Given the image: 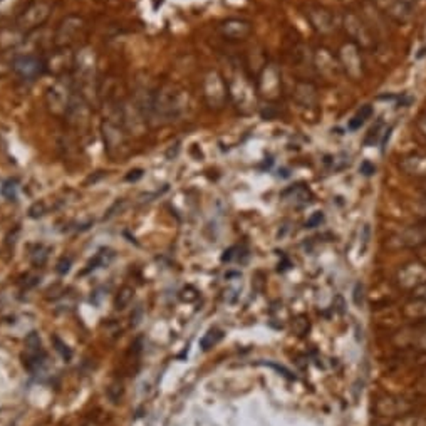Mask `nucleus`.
Segmentation results:
<instances>
[{
	"label": "nucleus",
	"instance_id": "e433bc0d",
	"mask_svg": "<svg viewBox=\"0 0 426 426\" xmlns=\"http://www.w3.org/2000/svg\"><path fill=\"white\" fill-rule=\"evenodd\" d=\"M142 176H143L142 169H135V172H130V175L126 176V180L128 181H135V180H138V178H142Z\"/></svg>",
	"mask_w": 426,
	"mask_h": 426
},
{
	"label": "nucleus",
	"instance_id": "9d476101",
	"mask_svg": "<svg viewBox=\"0 0 426 426\" xmlns=\"http://www.w3.org/2000/svg\"><path fill=\"white\" fill-rule=\"evenodd\" d=\"M396 280H398L401 289L413 292L420 285L426 284V264L420 262V260L404 264L396 274Z\"/></svg>",
	"mask_w": 426,
	"mask_h": 426
},
{
	"label": "nucleus",
	"instance_id": "6ab92c4d",
	"mask_svg": "<svg viewBox=\"0 0 426 426\" xmlns=\"http://www.w3.org/2000/svg\"><path fill=\"white\" fill-rule=\"evenodd\" d=\"M292 96L302 107H316L319 102V93L311 81H297L294 86Z\"/></svg>",
	"mask_w": 426,
	"mask_h": 426
},
{
	"label": "nucleus",
	"instance_id": "58836bf2",
	"mask_svg": "<svg viewBox=\"0 0 426 426\" xmlns=\"http://www.w3.org/2000/svg\"><path fill=\"white\" fill-rule=\"evenodd\" d=\"M420 229H421V235H423V242L426 243V223H425V225H421Z\"/></svg>",
	"mask_w": 426,
	"mask_h": 426
},
{
	"label": "nucleus",
	"instance_id": "c9c22d12",
	"mask_svg": "<svg viewBox=\"0 0 426 426\" xmlns=\"http://www.w3.org/2000/svg\"><path fill=\"white\" fill-rule=\"evenodd\" d=\"M413 297H415V299H420V301H426V284L420 285V287L415 289V291H413Z\"/></svg>",
	"mask_w": 426,
	"mask_h": 426
},
{
	"label": "nucleus",
	"instance_id": "0eeeda50",
	"mask_svg": "<svg viewBox=\"0 0 426 426\" xmlns=\"http://www.w3.org/2000/svg\"><path fill=\"white\" fill-rule=\"evenodd\" d=\"M259 96L266 98L267 101H275L282 94V76H280V69L274 63H266L262 71L259 73L257 81Z\"/></svg>",
	"mask_w": 426,
	"mask_h": 426
},
{
	"label": "nucleus",
	"instance_id": "9b49d317",
	"mask_svg": "<svg viewBox=\"0 0 426 426\" xmlns=\"http://www.w3.org/2000/svg\"><path fill=\"white\" fill-rule=\"evenodd\" d=\"M305 17L311 24L314 31L321 36H329L336 31V20L333 12L321 6H309L305 9Z\"/></svg>",
	"mask_w": 426,
	"mask_h": 426
},
{
	"label": "nucleus",
	"instance_id": "f3484780",
	"mask_svg": "<svg viewBox=\"0 0 426 426\" xmlns=\"http://www.w3.org/2000/svg\"><path fill=\"white\" fill-rule=\"evenodd\" d=\"M77 71V79H79V84L82 91H88L93 86L94 79H96V61H94V54H91L89 51H84L77 57L76 66Z\"/></svg>",
	"mask_w": 426,
	"mask_h": 426
},
{
	"label": "nucleus",
	"instance_id": "b1692460",
	"mask_svg": "<svg viewBox=\"0 0 426 426\" xmlns=\"http://www.w3.org/2000/svg\"><path fill=\"white\" fill-rule=\"evenodd\" d=\"M222 339V333L220 330H217V329H212V330H208V333L205 334L204 337L200 339V347L204 351H208L210 347H213L215 344H217L218 341H220Z\"/></svg>",
	"mask_w": 426,
	"mask_h": 426
},
{
	"label": "nucleus",
	"instance_id": "473e14b6",
	"mask_svg": "<svg viewBox=\"0 0 426 426\" xmlns=\"http://www.w3.org/2000/svg\"><path fill=\"white\" fill-rule=\"evenodd\" d=\"M71 264H73V260L71 259H61V262L57 264V272H59L61 275H64V274H68L69 272V268H71Z\"/></svg>",
	"mask_w": 426,
	"mask_h": 426
},
{
	"label": "nucleus",
	"instance_id": "2eb2a0df",
	"mask_svg": "<svg viewBox=\"0 0 426 426\" xmlns=\"http://www.w3.org/2000/svg\"><path fill=\"white\" fill-rule=\"evenodd\" d=\"M312 64L314 68L319 71V74H322L324 77H329V79H333V77H336L337 74L341 73V66H339L337 57L326 47H317L316 51H314Z\"/></svg>",
	"mask_w": 426,
	"mask_h": 426
},
{
	"label": "nucleus",
	"instance_id": "ddd939ff",
	"mask_svg": "<svg viewBox=\"0 0 426 426\" xmlns=\"http://www.w3.org/2000/svg\"><path fill=\"white\" fill-rule=\"evenodd\" d=\"M371 2L381 14L395 22L406 24L413 19V7L406 6L401 0H371Z\"/></svg>",
	"mask_w": 426,
	"mask_h": 426
},
{
	"label": "nucleus",
	"instance_id": "423d86ee",
	"mask_svg": "<svg viewBox=\"0 0 426 426\" xmlns=\"http://www.w3.org/2000/svg\"><path fill=\"white\" fill-rule=\"evenodd\" d=\"M51 3L43 2V0L31 3V6L26 7V9L17 15V19H15V29H17L19 32H22V34L36 31V29H39L45 20L51 17Z\"/></svg>",
	"mask_w": 426,
	"mask_h": 426
},
{
	"label": "nucleus",
	"instance_id": "c85d7f7f",
	"mask_svg": "<svg viewBox=\"0 0 426 426\" xmlns=\"http://www.w3.org/2000/svg\"><path fill=\"white\" fill-rule=\"evenodd\" d=\"M322 222H324V215L321 212H316L309 217V220L305 222V227H307V229H316V227H319Z\"/></svg>",
	"mask_w": 426,
	"mask_h": 426
},
{
	"label": "nucleus",
	"instance_id": "39448f33",
	"mask_svg": "<svg viewBox=\"0 0 426 426\" xmlns=\"http://www.w3.org/2000/svg\"><path fill=\"white\" fill-rule=\"evenodd\" d=\"M204 99L212 109H222L229 99V86L218 71H208L204 77Z\"/></svg>",
	"mask_w": 426,
	"mask_h": 426
},
{
	"label": "nucleus",
	"instance_id": "4be33fe9",
	"mask_svg": "<svg viewBox=\"0 0 426 426\" xmlns=\"http://www.w3.org/2000/svg\"><path fill=\"white\" fill-rule=\"evenodd\" d=\"M371 114H373V107H371L370 105L363 106L361 109H359L358 113L353 116V119H349V123H347V128H349L351 131H358L359 128H361L364 123H366L367 119L371 118Z\"/></svg>",
	"mask_w": 426,
	"mask_h": 426
},
{
	"label": "nucleus",
	"instance_id": "6e6552de",
	"mask_svg": "<svg viewBox=\"0 0 426 426\" xmlns=\"http://www.w3.org/2000/svg\"><path fill=\"white\" fill-rule=\"evenodd\" d=\"M101 131L107 155H109L111 158H121L126 153L128 146L126 131L125 128L121 126V123L114 121V119H105Z\"/></svg>",
	"mask_w": 426,
	"mask_h": 426
},
{
	"label": "nucleus",
	"instance_id": "f257e3e1",
	"mask_svg": "<svg viewBox=\"0 0 426 426\" xmlns=\"http://www.w3.org/2000/svg\"><path fill=\"white\" fill-rule=\"evenodd\" d=\"M188 107V94L178 86L167 84L151 94L148 105L146 118L151 119L153 125H168L178 121Z\"/></svg>",
	"mask_w": 426,
	"mask_h": 426
},
{
	"label": "nucleus",
	"instance_id": "f704fd0d",
	"mask_svg": "<svg viewBox=\"0 0 426 426\" xmlns=\"http://www.w3.org/2000/svg\"><path fill=\"white\" fill-rule=\"evenodd\" d=\"M374 172H376V167H374V165H371L370 161H364V163L361 165V173H363V175L371 176V175H374Z\"/></svg>",
	"mask_w": 426,
	"mask_h": 426
},
{
	"label": "nucleus",
	"instance_id": "4c0bfd02",
	"mask_svg": "<svg viewBox=\"0 0 426 426\" xmlns=\"http://www.w3.org/2000/svg\"><path fill=\"white\" fill-rule=\"evenodd\" d=\"M401 2H403V3H406V6L413 7V9H415V6H416L418 2H420V0H401Z\"/></svg>",
	"mask_w": 426,
	"mask_h": 426
},
{
	"label": "nucleus",
	"instance_id": "412c9836",
	"mask_svg": "<svg viewBox=\"0 0 426 426\" xmlns=\"http://www.w3.org/2000/svg\"><path fill=\"white\" fill-rule=\"evenodd\" d=\"M280 198H282L284 201H287L289 205L304 206L311 201L312 193L309 192V188H305L304 185H294V187L284 190V192L280 193Z\"/></svg>",
	"mask_w": 426,
	"mask_h": 426
},
{
	"label": "nucleus",
	"instance_id": "72a5a7b5",
	"mask_svg": "<svg viewBox=\"0 0 426 426\" xmlns=\"http://www.w3.org/2000/svg\"><path fill=\"white\" fill-rule=\"evenodd\" d=\"M416 128H418V131L421 133V136H423V138L426 139V114H421L420 118H418Z\"/></svg>",
	"mask_w": 426,
	"mask_h": 426
},
{
	"label": "nucleus",
	"instance_id": "f03ea898",
	"mask_svg": "<svg viewBox=\"0 0 426 426\" xmlns=\"http://www.w3.org/2000/svg\"><path fill=\"white\" fill-rule=\"evenodd\" d=\"M227 86H229V98H231V101L242 113L249 114L255 109L259 96L257 86H254V82L242 69H235L227 81Z\"/></svg>",
	"mask_w": 426,
	"mask_h": 426
},
{
	"label": "nucleus",
	"instance_id": "ea45409f",
	"mask_svg": "<svg viewBox=\"0 0 426 426\" xmlns=\"http://www.w3.org/2000/svg\"><path fill=\"white\" fill-rule=\"evenodd\" d=\"M421 347H423V349L426 351V337L423 339V342H421Z\"/></svg>",
	"mask_w": 426,
	"mask_h": 426
},
{
	"label": "nucleus",
	"instance_id": "1a4fd4ad",
	"mask_svg": "<svg viewBox=\"0 0 426 426\" xmlns=\"http://www.w3.org/2000/svg\"><path fill=\"white\" fill-rule=\"evenodd\" d=\"M73 88L68 79H57L45 93V105L56 116H66L73 101Z\"/></svg>",
	"mask_w": 426,
	"mask_h": 426
},
{
	"label": "nucleus",
	"instance_id": "f8f14e48",
	"mask_svg": "<svg viewBox=\"0 0 426 426\" xmlns=\"http://www.w3.org/2000/svg\"><path fill=\"white\" fill-rule=\"evenodd\" d=\"M82 29H84V19L79 17V15H68L61 22V26L57 27L56 36H54V44L57 47L68 49L76 40V37L79 36Z\"/></svg>",
	"mask_w": 426,
	"mask_h": 426
},
{
	"label": "nucleus",
	"instance_id": "4468645a",
	"mask_svg": "<svg viewBox=\"0 0 426 426\" xmlns=\"http://www.w3.org/2000/svg\"><path fill=\"white\" fill-rule=\"evenodd\" d=\"M12 69H14L22 79L34 81L37 76H40V74L44 73L45 66L39 57L32 56V54H22V56L15 57L14 63H12Z\"/></svg>",
	"mask_w": 426,
	"mask_h": 426
},
{
	"label": "nucleus",
	"instance_id": "393cba45",
	"mask_svg": "<svg viewBox=\"0 0 426 426\" xmlns=\"http://www.w3.org/2000/svg\"><path fill=\"white\" fill-rule=\"evenodd\" d=\"M133 294L135 291L131 287H123L121 291H119L118 296H116V301H114L116 309H125L126 305L131 302V299H133Z\"/></svg>",
	"mask_w": 426,
	"mask_h": 426
},
{
	"label": "nucleus",
	"instance_id": "c756f323",
	"mask_svg": "<svg viewBox=\"0 0 426 426\" xmlns=\"http://www.w3.org/2000/svg\"><path fill=\"white\" fill-rule=\"evenodd\" d=\"M102 264H105V252H99L96 257H94V259L91 260V262L88 264V268H86V271H84V274H88V272L94 271V268H98L99 266H102Z\"/></svg>",
	"mask_w": 426,
	"mask_h": 426
},
{
	"label": "nucleus",
	"instance_id": "7ed1b4c3",
	"mask_svg": "<svg viewBox=\"0 0 426 426\" xmlns=\"http://www.w3.org/2000/svg\"><path fill=\"white\" fill-rule=\"evenodd\" d=\"M342 29H344L351 43L361 47L363 51H371L374 47L376 39L370 24L356 12H346L344 17H342Z\"/></svg>",
	"mask_w": 426,
	"mask_h": 426
},
{
	"label": "nucleus",
	"instance_id": "a878e982",
	"mask_svg": "<svg viewBox=\"0 0 426 426\" xmlns=\"http://www.w3.org/2000/svg\"><path fill=\"white\" fill-rule=\"evenodd\" d=\"M370 240H371V227L366 223V225L361 229V234H359V242H361L359 252H361V255H364V252H366L367 247H370Z\"/></svg>",
	"mask_w": 426,
	"mask_h": 426
},
{
	"label": "nucleus",
	"instance_id": "5701e85b",
	"mask_svg": "<svg viewBox=\"0 0 426 426\" xmlns=\"http://www.w3.org/2000/svg\"><path fill=\"white\" fill-rule=\"evenodd\" d=\"M324 163L328 165L330 169H334V172H341V169L349 167L351 160L347 155H334V156H326Z\"/></svg>",
	"mask_w": 426,
	"mask_h": 426
},
{
	"label": "nucleus",
	"instance_id": "7c9ffc66",
	"mask_svg": "<svg viewBox=\"0 0 426 426\" xmlns=\"http://www.w3.org/2000/svg\"><path fill=\"white\" fill-rule=\"evenodd\" d=\"M44 213H45V205L43 204V201H37V204L32 205L31 210H29V215H31L32 218L43 217Z\"/></svg>",
	"mask_w": 426,
	"mask_h": 426
},
{
	"label": "nucleus",
	"instance_id": "2f4dec72",
	"mask_svg": "<svg viewBox=\"0 0 426 426\" xmlns=\"http://www.w3.org/2000/svg\"><path fill=\"white\" fill-rule=\"evenodd\" d=\"M2 195L7 198H15V181H6L3 183Z\"/></svg>",
	"mask_w": 426,
	"mask_h": 426
},
{
	"label": "nucleus",
	"instance_id": "aec40b11",
	"mask_svg": "<svg viewBox=\"0 0 426 426\" xmlns=\"http://www.w3.org/2000/svg\"><path fill=\"white\" fill-rule=\"evenodd\" d=\"M400 168L408 176L426 180V155L425 153H411V155L403 156L400 160Z\"/></svg>",
	"mask_w": 426,
	"mask_h": 426
},
{
	"label": "nucleus",
	"instance_id": "dca6fc26",
	"mask_svg": "<svg viewBox=\"0 0 426 426\" xmlns=\"http://www.w3.org/2000/svg\"><path fill=\"white\" fill-rule=\"evenodd\" d=\"M413 409V404L400 396H384L376 403V413L379 416H404Z\"/></svg>",
	"mask_w": 426,
	"mask_h": 426
},
{
	"label": "nucleus",
	"instance_id": "20e7f679",
	"mask_svg": "<svg viewBox=\"0 0 426 426\" xmlns=\"http://www.w3.org/2000/svg\"><path fill=\"white\" fill-rule=\"evenodd\" d=\"M339 66H341V71L346 74L349 79L353 81H361L364 77V59H363V49L358 47L354 43L347 40L341 45L337 54Z\"/></svg>",
	"mask_w": 426,
	"mask_h": 426
},
{
	"label": "nucleus",
	"instance_id": "cd10ccee",
	"mask_svg": "<svg viewBox=\"0 0 426 426\" xmlns=\"http://www.w3.org/2000/svg\"><path fill=\"white\" fill-rule=\"evenodd\" d=\"M353 299H354V304L358 305V307H363V304H364V285L361 282H358L354 285Z\"/></svg>",
	"mask_w": 426,
	"mask_h": 426
},
{
	"label": "nucleus",
	"instance_id": "bb28decb",
	"mask_svg": "<svg viewBox=\"0 0 426 426\" xmlns=\"http://www.w3.org/2000/svg\"><path fill=\"white\" fill-rule=\"evenodd\" d=\"M52 341H54V346H56V351H57V353H59L61 356H63V358L66 359V361H71V358H73V351L69 349L68 344H66V342L61 341V339L57 337V336H54Z\"/></svg>",
	"mask_w": 426,
	"mask_h": 426
},
{
	"label": "nucleus",
	"instance_id": "a211bd4d",
	"mask_svg": "<svg viewBox=\"0 0 426 426\" xmlns=\"http://www.w3.org/2000/svg\"><path fill=\"white\" fill-rule=\"evenodd\" d=\"M220 34L225 37L227 40H245L247 37L252 34V24L243 19H229L220 24Z\"/></svg>",
	"mask_w": 426,
	"mask_h": 426
}]
</instances>
